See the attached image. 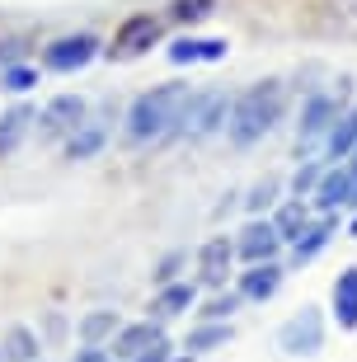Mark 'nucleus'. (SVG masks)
Returning <instances> with one entry per match:
<instances>
[{
  "label": "nucleus",
  "mask_w": 357,
  "mask_h": 362,
  "mask_svg": "<svg viewBox=\"0 0 357 362\" xmlns=\"http://www.w3.org/2000/svg\"><path fill=\"white\" fill-rule=\"evenodd\" d=\"M287 113V85L282 81H254L230 99V118H226V136H230V146H254V141H264L273 127L282 122Z\"/></svg>",
  "instance_id": "obj_1"
},
{
  "label": "nucleus",
  "mask_w": 357,
  "mask_h": 362,
  "mask_svg": "<svg viewBox=\"0 0 357 362\" xmlns=\"http://www.w3.org/2000/svg\"><path fill=\"white\" fill-rule=\"evenodd\" d=\"M188 99H193V90H188L184 81L151 85V90L127 108V136H132V141H170L179 118H184Z\"/></svg>",
  "instance_id": "obj_2"
},
{
  "label": "nucleus",
  "mask_w": 357,
  "mask_h": 362,
  "mask_svg": "<svg viewBox=\"0 0 357 362\" xmlns=\"http://www.w3.org/2000/svg\"><path fill=\"white\" fill-rule=\"evenodd\" d=\"M344 118V99L329 90H315L310 99H305L301 108V122H296V165H310L324 151V141H329L334 122Z\"/></svg>",
  "instance_id": "obj_3"
},
{
  "label": "nucleus",
  "mask_w": 357,
  "mask_h": 362,
  "mask_svg": "<svg viewBox=\"0 0 357 362\" xmlns=\"http://www.w3.org/2000/svg\"><path fill=\"white\" fill-rule=\"evenodd\" d=\"M230 99H235V94H226V90H193V99H188L174 136H179V141H207L212 132H221L226 118H230Z\"/></svg>",
  "instance_id": "obj_4"
},
{
  "label": "nucleus",
  "mask_w": 357,
  "mask_h": 362,
  "mask_svg": "<svg viewBox=\"0 0 357 362\" xmlns=\"http://www.w3.org/2000/svg\"><path fill=\"white\" fill-rule=\"evenodd\" d=\"M160 38H165V19H160V14H132V19L118 24L108 57H113V62H136V57L151 52Z\"/></svg>",
  "instance_id": "obj_5"
},
{
  "label": "nucleus",
  "mask_w": 357,
  "mask_h": 362,
  "mask_svg": "<svg viewBox=\"0 0 357 362\" xmlns=\"http://www.w3.org/2000/svg\"><path fill=\"white\" fill-rule=\"evenodd\" d=\"M320 344H324V315L315 306H301L278 329V349L291 353V358H310V353H320Z\"/></svg>",
  "instance_id": "obj_6"
},
{
  "label": "nucleus",
  "mask_w": 357,
  "mask_h": 362,
  "mask_svg": "<svg viewBox=\"0 0 357 362\" xmlns=\"http://www.w3.org/2000/svg\"><path fill=\"white\" fill-rule=\"evenodd\" d=\"M94 57H99V38L94 33H66V38H57L47 52H42V66L57 71V76H71V71L90 66Z\"/></svg>",
  "instance_id": "obj_7"
},
{
  "label": "nucleus",
  "mask_w": 357,
  "mask_h": 362,
  "mask_svg": "<svg viewBox=\"0 0 357 362\" xmlns=\"http://www.w3.org/2000/svg\"><path fill=\"white\" fill-rule=\"evenodd\" d=\"M90 118V108H85V99L80 94H57V99H47L42 104V113H38V122H42V132L47 136H76V127Z\"/></svg>",
  "instance_id": "obj_8"
},
{
  "label": "nucleus",
  "mask_w": 357,
  "mask_h": 362,
  "mask_svg": "<svg viewBox=\"0 0 357 362\" xmlns=\"http://www.w3.org/2000/svg\"><path fill=\"white\" fill-rule=\"evenodd\" d=\"M278 250H282V240H278V230H273V221H250V226L240 230V240H235V255L245 259V264H273L278 259Z\"/></svg>",
  "instance_id": "obj_9"
},
{
  "label": "nucleus",
  "mask_w": 357,
  "mask_h": 362,
  "mask_svg": "<svg viewBox=\"0 0 357 362\" xmlns=\"http://www.w3.org/2000/svg\"><path fill=\"white\" fill-rule=\"evenodd\" d=\"M226 52H230L226 38H179V42H170L174 66H212V62H226Z\"/></svg>",
  "instance_id": "obj_10"
},
{
  "label": "nucleus",
  "mask_w": 357,
  "mask_h": 362,
  "mask_svg": "<svg viewBox=\"0 0 357 362\" xmlns=\"http://www.w3.org/2000/svg\"><path fill=\"white\" fill-rule=\"evenodd\" d=\"M230 259H235V245L226 235H212V240L198 250V278L202 287H226V273H230Z\"/></svg>",
  "instance_id": "obj_11"
},
{
  "label": "nucleus",
  "mask_w": 357,
  "mask_h": 362,
  "mask_svg": "<svg viewBox=\"0 0 357 362\" xmlns=\"http://www.w3.org/2000/svg\"><path fill=\"white\" fill-rule=\"evenodd\" d=\"M160 325L156 320H136V325H122L118 334H113V358H127V362H136L146 349H156L160 344Z\"/></svg>",
  "instance_id": "obj_12"
},
{
  "label": "nucleus",
  "mask_w": 357,
  "mask_h": 362,
  "mask_svg": "<svg viewBox=\"0 0 357 362\" xmlns=\"http://www.w3.org/2000/svg\"><path fill=\"white\" fill-rule=\"evenodd\" d=\"M33 122H38V113H33L28 104H14V108L0 113V160H10L14 151L24 146V136H28Z\"/></svg>",
  "instance_id": "obj_13"
},
{
  "label": "nucleus",
  "mask_w": 357,
  "mask_h": 362,
  "mask_svg": "<svg viewBox=\"0 0 357 362\" xmlns=\"http://www.w3.org/2000/svg\"><path fill=\"white\" fill-rule=\"evenodd\" d=\"M353 193H357L353 175H348L344 165H334L329 175L320 179V188H315V202H320V212H339V207H348V202H353Z\"/></svg>",
  "instance_id": "obj_14"
},
{
  "label": "nucleus",
  "mask_w": 357,
  "mask_h": 362,
  "mask_svg": "<svg viewBox=\"0 0 357 362\" xmlns=\"http://www.w3.org/2000/svg\"><path fill=\"white\" fill-rule=\"evenodd\" d=\"M278 287H282V269H278V264H254L250 273H240L235 296H240V301H268Z\"/></svg>",
  "instance_id": "obj_15"
},
{
  "label": "nucleus",
  "mask_w": 357,
  "mask_h": 362,
  "mask_svg": "<svg viewBox=\"0 0 357 362\" xmlns=\"http://www.w3.org/2000/svg\"><path fill=\"white\" fill-rule=\"evenodd\" d=\"M193 301H198V287H193V282H170V287H160V296L151 301L156 325L174 320V315H184V310H193Z\"/></svg>",
  "instance_id": "obj_16"
},
{
  "label": "nucleus",
  "mask_w": 357,
  "mask_h": 362,
  "mask_svg": "<svg viewBox=\"0 0 357 362\" xmlns=\"http://www.w3.org/2000/svg\"><path fill=\"white\" fill-rule=\"evenodd\" d=\"M353 151H357V108H344V118L334 122L329 141H324V160L344 165L348 156H353Z\"/></svg>",
  "instance_id": "obj_17"
},
{
  "label": "nucleus",
  "mask_w": 357,
  "mask_h": 362,
  "mask_svg": "<svg viewBox=\"0 0 357 362\" xmlns=\"http://www.w3.org/2000/svg\"><path fill=\"white\" fill-rule=\"evenodd\" d=\"M104 141H108V122L85 118L76 127V136L66 141V156H71V160H90V156H99V151H104Z\"/></svg>",
  "instance_id": "obj_18"
},
{
  "label": "nucleus",
  "mask_w": 357,
  "mask_h": 362,
  "mask_svg": "<svg viewBox=\"0 0 357 362\" xmlns=\"http://www.w3.org/2000/svg\"><path fill=\"white\" fill-rule=\"evenodd\" d=\"M0 362H38V334L28 325H10L0 339Z\"/></svg>",
  "instance_id": "obj_19"
},
{
  "label": "nucleus",
  "mask_w": 357,
  "mask_h": 362,
  "mask_svg": "<svg viewBox=\"0 0 357 362\" xmlns=\"http://www.w3.org/2000/svg\"><path fill=\"white\" fill-rule=\"evenodd\" d=\"M334 315L344 329H357V269H344L334 282Z\"/></svg>",
  "instance_id": "obj_20"
},
{
  "label": "nucleus",
  "mask_w": 357,
  "mask_h": 362,
  "mask_svg": "<svg viewBox=\"0 0 357 362\" xmlns=\"http://www.w3.org/2000/svg\"><path fill=\"white\" fill-rule=\"evenodd\" d=\"M273 230H278V240H282V245H287V240H291V245L301 240L305 230H310V212H305V202L291 198L287 207H278V216H273Z\"/></svg>",
  "instance_id": "obj_21"
},
{
  "label": "nucleus",
  "mask_w": 357,
  "mask_h": 362,
  "mask_svg": "<svg viewBox=\"0 0 357 362\" xmlns=\"http://www.w3.org/2000/svg\"><path fill=\"white\" fill-rule=\"evenodd\" d=\"M122 325L113 310H94V315H85L80 320V339H85V349H104V339H113Z\"/></svg>",
  "instance_id": "obj_22"
},
{
  "label": "nucleus",
  "mask_w": 357,
  "mask_h": 362,
  "mask_svg": "<svg viewBox=\"0 0 357 362\" xmlns=\"http://www.w3.org/2000/svg\"><path fill=\"white\" fill-rule=\"evenodd\" d=\"M329 235H334V221H310V230L291 245V259H296V264H310V259L329 245Z\"/></svg>",
  "instance_id": "obj_23"
},
{
  "label": "nucleus",
  "mask_w": 357,
  "mask_h": 362,
  "mask_svg": "<svg viewBox=\"0 0 357 362\" xmlns=\"http://www.w3.org/2000/svg\"><path fill=\"white\" fill-rule=\"evenodd\" d=\"M226 339H230V325H198V329H193V334H188V358H193V353H207V349H221Z\"/></svg>",
  "instance_id": "obj_24"
},
{
  "label": "nucleus",
  "mask_w": 357,
  "mask_h": 362,
  "mask_svg": "<svg viewBox=\"0 0 357 362\" xmlns=\"http://www.w3.org/2000/svg\"><path fill=\"white\" fill-rule=\"evenodd\" d=\"M273 202H278V179L268 175V179H259V184L250 188V198H245V207H250V212H254V221H259V212H268Z\"/></svg>",
  "instance_id": "obj_25"
},
{
  "label": "nucleus",
  "mask_w": 357,
  "mask_h": 362,
  "mask_svg": "<svg viewBox=\"0 0 357 362\" xmlns=\"http://www.w3.org/2000/svg\"><path fill=\"white\" fill-rule=\"evenodd\" d=\"M320 179H324V175H320V165H315V160H310V165H296V179H291V198H296V202L310 198V193L320 188Z\"/></svg>",
  "instance_id": "obj_26"
},
{
  "label": "nucleus",
  "mask_w": 357,
  "mask_h": 362,
  "mask_svg": "<svg viewBox=\"0 0 357 362\" xmlns=\"http://www.w3.org/2000/svg\"><path fill=\"white\" fill-rule=\"evenodd\" d=\"M235 306H240L235 292H226V296H216V301H207V310H202V325H230Z\"/></svg>",
  "instance_id": "obj_27"
},
{
  "label": "nucleus",
  "mask_w": 357,
  "mask_h": 362,
  "mask_svg": "<svg viewBox=\"0 0 357 362\" xmlns=\"http://www.w3.org/2000/svg\"><path fill=\"white\" fill-rule=\"evenodd\" d=\"M212 5L216 0H174V19H179V24H198V19H207V14H212Z\"/></svg>",
  "instance_id": "obj_28"
},
{
  "label": "nucleus",
  "mask_w": 357,
  "mask_h": 362,
  "mask_svg": "<svg viewBox=\"0 0 357 362\" xmlns=\"http://www.w3.org/2000/svg\"><path fill=\"white\" fill-rule=\"evenodd\" d=\"M0 81H5V90H28V85L38 81V76H33L28 66H10L5 76H0Z\"/></svg>",
  "instance_id": "obj_29"
},
{
  "label": "nucleus",
  "mask_w": 357,
  "mask_h": 362,
  "mask_svg": "<svg viewBox=\"0 0 357 362\" xmlns=\"http://www.w3.org/2000/svg\"><path fill=\"white\" fill-rule=\"evenodd\" d=\"M136 362H170V344L160 339L156 349H146V353H141V358H136Z\"/></svg>",
  "instance_id": "obj_30"
},
{
  "label": "nucleus",
  "mask_w": 357,
  "mask_h": 362,
  "mask_svg": "<svg viewBox=\"0 0 357 362\" xmlns=\"http://www.w3.org/2000/svg\"><path fill=\"white\" fill-rule=\"evenodd\" d=\"M71 362H113V353H104V349H80Z\"/></svg>",
  "instance_id": "obj_31"
},
{
  "label": "nucleus",
  "mask_w": 357,
  "mask_h": 362,
  "mask_svg": "<svg viewBox=\"0 0 357 362\" xmlns=\"http://www.w3.org/2000/svg\"><path fill=\"white\" fill-rule=\"evenodd\" d=\"M339 5V19H357V0H334Z\"/></svg>",
  "instance_id": "obj_32"
},
{
  "label": "nucleus",
  "mask_w": 357,
  "mask_h": 362,
  "mask_svg": "<svg viewBox=\"0 0 357 362\" xmlns=\"http://www.w3.org/2000/svg\"><path fill=\"white\" fill-rule=\"evenodd\" d=\"M344 170H348V175H353V184H357V151H353V156H348V165H344Z\"/></svg>",
  "instance_id": "obj_33"
},
{
  "label": "nucleus",
  "mask_w": 357,
  "mask_h": 362,
  "mask_svg": "<svg viewBox=\"0 0 357 362\" xmlns=\"http://www.w3.org/2000/svg\"><path fill=\"white\" fill-rule=\"evenodd\" d=\"M174 362H193V358H174Z\"/></svg>",
  "instance_id": "obj_34"
}]
</instances>
